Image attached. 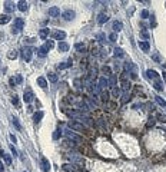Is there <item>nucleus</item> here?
Wrapping results in <instances>:
<instances>
[{
    "label": "nucleus",
    "mask_w": 166,
    "mask_h": 172,
    "mask_svg": "<svg viewBox=\"0 0 166 172\" xmlns=\"http://www.w3.org/2000/svg\"><path fill=\"white\" fill-rule=\"evenodd\" d=\"M66 113L69 115V116H72V118H76V119H79L82 123H86L88 126H92V118H89L88 115H85L83 112H80V111H66Z\"/></svg>",
    "instance_id": "f257e3e1"
},
{
    "label": "nucleus",
    "mask_w": 166,
    "mask_h": 172,
    "mask_svg": "<svg viewBox=\"0 0 166 172\" xmlns=\"http://www.w3.org/2000/svg\"><path fill=\"white\" fill-rule=\"evenodd\" d=\"M67 158H69V161L72 162V163H74V165H83V156H80V153H76V152H70V153H67L66 155Z\"/></svg>",
    "instance_id": "f03ea898"
},
{
    "label": "nucleus",
    "mask_w": 166,
    "mask_h": 172,
    "mask_svg": "<svg viewBox=\"0 0 166 172\" xmlns=\"http://www.w3.org/2000/svg\"><path fill=\"white\" fill-rule=\"evenodd\" d=\"M67 126L72 129V131H77V132H85L86 128L83 126V123H79L77 121H69Z\"/></svg>",
    "instance_id": "7ed1b4c3"
},
{
    "label": "nucleus",
    "mask_w": 166,
    "mask_h": 172,
    "mask_svg": "<svg viewBox=\"0 0 166 172\" xmlns=\"http://www.w3.org/2000/svg\"><path fill=\"white\" fill-rule=\"evenodd\" d=\"M23 27H25V20L22 17H17V19H15V25L12 27V32L13 33H19Z\"/></svg>",
    "instance_id": "20e7f679"
},
{
    "label": "nucleus",
    "mask_w": 166,
    "mask_h": 172,
    "mask_svg": "<svg viewBox=\"0 0 166 172\" xmlns=\"http://www.w3.org/2000/svg\"><path fill=\"white\" fill-rule=\"evenodd\" d=\"M64 135H66V138H67L69 141H73V142H77V143L83 141V138H82V136L76 135V133H74L73 131H70V129H69V131H66V132H64Z\"/></svg>",
    "instance_id": "39448f33"
},
{
    "label": "nucleus",
    "mask_w": 166,
    "mask_h": 172,
    "mask_svg": "<svg viewBox=\"0 0 166 172\" xmlns=\"http://www.w3.org/2000/svg\"><path fill=\"white\" fill-rule=\"evenodd\" d=\"M33 98H35V95H33L32 89H26L25 93H23V101H25L26 103H30V102L33 101Z\"/></svg>",
    "instance_id": "423d86ee"
},
{
    "label": "nucleus",
    "mask_w": 166,
    "mask_h": 172,
    "mask_svg": "<svg viewBox=\"0 0 166 172\" xmlns=\"http://www.w3.org/2000/svg\"><path fill=\"white\" fill-rule=\"evenodd\" d=\"M32 53H33V49L32 47H25L23 49V57L26 62H30L32 60Z\"/></svg>",
    "instance_id": "0eeeda50"
},
{
    "label": "nucleus",
    "mask_w": 166,
    "mask_h": 172,
    "mask_svg": "<svg viewBox=\"0 0 166 172\" xmlns=\"http://www.w3.org/2000/svg\"><path fill=\"white\" fill-rule=\"evenodd\" d=\"M62 168H63V171H66V172H79V169H77V166H76L74 163H64Z\"/></svg>",
    "instance_id": "6e6552de"
},
{
    "label": "nucleus",
    "mask_w": 166,
    "mask_h": 172,
    "mask_svg": "<svg viewBox=\"0 0 166 172\" xmlns=\"http://www.w3.org/2000/svg\"><path fill=\"white\" fill-rule=\"evenodd\" d=\"M47 13H49L50 17H57V16H60V9H59L57 6H52Z\"/></svg>",
    "instance_id": "1a4fd4ad"
},
{
    "label": "nucleus",
    "mask_w": 166,
    "mask_h": 172,
    "mask_svg": "<svg viewBox=\"0 0 166 172\" xmlns=\"http://www.w3.org/2000/svg\"><path fill=\"white\" fill-rule=\"evenodd\" d=\"M62 17H63L64 20H67V22H69V20L74 19V12L69 9V10H66V12H63V13H62Z\"/></svg>",
    "instance_id": "9d476101"
},
{
    "label": "nucleus",
    "mask_w": 166,
    "mask_h": 172,
    "mask_svg": "<svg viewBox=\"0 0 166 172\" xmlns=\"http://www.w3.org/2000/svg\"><path fill=\"white\" fill-rule=\"evenodd\" d=\"M64 37H66V33L63 30H57V32L53 33V39L54 40H63Z\"/></svg>",
    "instance_id": "9b49d317"
},
{
    "label": "nucleus",
    "mask_w": 166,
    "mask_h": 172,
    "mask_svg": "<svg viewBox=\"0 0 166 172\" xmlns=\"http://www.w3.org/2000/svg\"><path fill=\"white\" fill-rule=\"evenodd\" d=\"M108 86H109V80H108L105 76L100 77V79H99V88H100V89H106Z\"/></svg>",
    "instance_id": "f8f14e48"
},
{
    "label": "nucleus",
    "mask_w": 166,
    "mask_h": 172,
    "mask_svg": "<svg viewBox=\"0 0 166 172\" xmlns=\"http://www.w3.org/2000/svg\"><path fill=\"white\" fill-rule=\"evenodd\" d=\"M139 47H140L143 52H149V49H150V45H149V42L140 40V42H139Z\"/></svg>",
    "instance_id": "ddd939ff"
},
{
    "label": "nucleus",
    "mask_w": 166,
    "mask_h": 172,
    "mask_svg": "<svg viewBox=\"0 0 166 172\" xmlns=\"http://www.w3.org/2000/svg\"><path fill=\"white\" fill-rule=\"evenodd\" d=\"M146 76H147L149 79H157V77H159L157 72H156V70H153V69H149V70H146Z\"/></svg>",
    "instance_id": "4468645a"
},
{
    "label": "nucleus",
    "mask_w": 166,
    "mask_h": 172,
    "mask_svg": "<svg viewBox=\"0 0 166 172\" xmlns=\"http://www.w3.org/2000/svg\"><path fill=\"white\" fill-rule=\"evenodd\" d=\"M108 19H109V17H108L106 13H100L99 17H98V23H99V25H105V23L108 22Z\"/></svg>",
    "instance_id": "2eb2a0df"
},
{
    "label": "nucleus",
    "mask_w": 166,
    "mask_h": 172,
    "mask_svg": "<svg viewBox=\"0 0 166 172\" xmlns=\"http://www.w3.org/2000/svg\"><path fill=\"white\" fill-rule=\"evenodd\" d=\"M47 50H49V49H47L46 46H40V47L37 49V55H39L40 57H44V56L47 55Z\"/></svg>",
    "instance_id": "dca6fc26"
},
{
    "label": "nucleus",
    "mask_w": 166,
    "mask_h": 172,
    "mask_svg": "<svg viewBox=\"0 0 166 172\" xmlns=\"http://www.w3.org/2000/svg\"><path fill=\"white\" fill-rule=\"evenodd\" d=\"M72 66V60H67V62H63V63H59L57 65V69L59 70H63V69H67Z\"/></svg>",
    "instance_id": "f3484780"
},
{
    "label": "nucleus",
    "mask_w": 166,
    "mask_h": 172,
    "mask_svg": "<svg viewBox=\"0 0 166 172\" xmlns=\"http://www.w3.org/2000/svg\"><path fill=\"white\" fill-rule=\"evenodd\" d=\"M42 165H43V171H44V172H49V171H50V163H49V161H47L44 156L42 158Z\"/></svg>",
    "instance_id": "a211bd4d"
},
{
    "label": "nucleus",
    "mask_w": 166,
    "mask_h": 172,
    "mask_svg": "<svg viewBox=\"0 0 166 172\" xmlns=\"http://www.w3.org/2000/svg\"><path fill=\"white\" fill-rule=\"evenodd\" d=\"M37 83H39V86H40L42 89H46V88H47V82H46V79L42 77V76L37 77Z\"/></svg>",
    "instance_id": "6ab92c4d"
},
{
    "label": "nucleus",
    "mask_w": 166,
    "mask_h": 172,
    "mask_svg": "<svg viewBox=\"0 0 166 172\" xmlns=\"http://www.w3.org/2000/svg\"><path fill=\"white\" fill-rule=\"evenodd\" d=\"M57 49H59V52H67L69 50V45L66 42H60L59 46H57Z\"/></svg>",
    "instance_id": "aec40b11"
},
{
    "label": "nucleus",
    "mask_w": 166,
    "mask_h": 172,
    "mask_svg": "<svg viewBox=\"0 0 166 172\" xmlns=\"http://www.w3.org/2000/svg\"><path fill=\"white\" fill-rule=\"evenodd\" d=\"M43 116H44V113H43L42 111H39V112H36V113L33 115V121L37 123V122H40V121H42V118H43Z\"/></svg>",
    "instance_id": "412c9836"
},
{
    "label": "nucleus",
    "mask_w": 166,
    "mask_h": 172,
    "mask_svg": "<svg viewBox=\"0 0 166 172\" xmlns=\"http://www.w3.org/2000/svg\"><path fill=\"white\" fill-rule=\"evenodd\" d=\"M27 6H29V5H27L26 2H23V0H20V2L17 3V7H19L20 12H26V10H27Z\"/></svg>",
    "instance_id": "4be33fe9"
},
{
    "label": "nucleus",
    "mask_w": 166,
    "mask_h": 172,
    "mask_svg": "<svg viewBox=\"0 0 166 172\" xmlns=\"http://www.w3.org/2000/svg\"><path fill=\"white\" fill-rule=\"evenodd\" d=\"M10 22V16L9 15H0V25H6Z\"/></svg>",
    "instance_id": "5701e85b"
},
{
    "label": "nucleus",
    "mask_w": 166,
    "mask_h": 172,
    "mask_svg": "<svg viewBox=\"0 0 166 172\" xmlns=\"http://www.w3.org/2000/svg\"><path fill=\"white\" fill-rule=\"evenodd\" d=\"M109 86L110 88H118L116 86V75H110V77H109Z\"/></svg>",
    "instance_id": "b1692460"
},
{
    "label": "nucleus",
    "mask_w": 166,
    "mask_h": 172,
    "mask_svg": "<svg viewBox=\"0 0 166 172\" xmlns=\"http://www.w3.org/2000/svg\"><path fill=\"white\" fill-rule=\"evenodd\" d=\"M39 36H40V39H43V40H44V39L49 36V29H46V27H44V29H40Z\"/></svg>",
    "instance_id": "393cba45"
},
{
    "label": "nucleus",
    "mask_w": 166,
    "mask_h": 172,
    "mask_svg": "<svg viewBox=\"0 0 166 172\" xmlns=\"http://www.w3.org/2000/svg\"><path fill=\"white\" fill-rule=\"evenodd\" d=\"M153 86H155V89H156L157 92H162V91H163V82H160V80H156Z\"/></svg>",
    "instance_id": "a878e982"
},
{
    "label": "nucleus",
    "mask_w": 166,
    "mask_h": 172,
    "mask_svg": "<svg viewBox=\"0 0 166 172\" xmlns=\"http://www.w3.org/2000/svg\"><path fill=\"white\" fill-rule=\"evenodd\" d=\"M122 29H123V25H122V22H118V20H116V22L113 23V30H115V32H120Z\"/></svg>",
    "instance_id": "bb28decb"
},
{
    "label": "nucleus",
    "mask_w": 166,
    "mask_h": 172,
    "mask_svg": "<svg viewBox=\"0 0 166 172\" xmlns=\"http://www.w3.org/2000/svg\"><path fill=\"white\" fill-rule=\"evenodd\" d=\"M5 9H6L7 12H13V10H15V5H13L12 2H5Z\"/></svg>",
    "instance_id": "cd10ccee"
},
{
    "label": "nucleus",
    "mask_w": 166,
    "mask_h": 172,
    "mask_svg": "<svg viewBox=\"0 0 166 172\" xmlns=\"http://www.w3.org/2000/svg\"><path fill=\"white\" fill-rule=\"evenodd\" d=\"M0 155L3 156V159H5V162H6L7 165H10V163H12V158H10V156H9L7 153H5V152L2 151V152H0Z\"/></svg>",
    "instance_id": "c85d7f7f"
},
{
    "label": "nucleus",
    "mask_w": 166,
    "mask_h": 172,
    "mask_svg": "<svg viewBox=\"0 0 166 172\" xmlns=\"http://www.w3.org/2000/svg\"><path fill=\"white\" fill-rule=\"evenodd\" d=\"M155 101H156V102H157L162 108H165V106H166V101H165L163 98H160V96H155Z\"/></svg>",
    "instance_id": "c756f323"
},
{
    "label": "nucleus",
    "mask_w": 166,
    "mask_h": 172,
    "mask_svg": "<svg viewBox=\"0 0 166 172\" xmlns=\"http://www.w3.org/2000/svg\"><path fill=\"white\" fill-rule=\"evenodd\" d=\"M140 37H143L145 42H147V39H149V33H147L146 29H142V30H140Z\"/></svg>",
    "instance_id": "7c9ffc66"
},
{
    "label": "nucleus",
    "mask_w": 166,
    "mask_h": 172,
    "mask_svg": "<svg viewBox=\"0 0 166 172\" xmlns=\"http://www.w3.org/2000/svg\"><path fill=\"white\" fill-rule=\"evenodd\" d=\"M115 56H116V57H123L125 53H123V50H122L120 47H116V49H115Z\"/></svg>",
    "instance_id": "2f4dec72"
},
{
    "label": "nucleus",
    "mask_w": 166,
    "mask_h": 172,
    "mask_svg": "<svg viewBox=\"0 0 166 172\" xmlns=\"http://www.w3.org/2000/svg\"><path fill=\"white\" fill-rule=\"evenodd\" d=\"M79 108H80V111H82V112H83V111H85V112H86V111H89V106H88L85 102H80V103H79Z\"/></svg>",
    "instance_id": "473e14b6"
},
{
    "label": "nucleus",
    "mask_w": 166,
    "mask_h": 172,
    "mask_svg": "<svg viewBox=\"0 0 166 172\" xmlns=\"http://www.w3.org/2000/svg\"><path fill=\"white\" fill-rule=\"evenodd\" d=\"M49 80L53 82V83H56L57 82V75L56 73H49Z\"/></svg>",
    "instance_id": "72a5a7b5"
},
{
    "label": "nucleus",
    "mask_w": 166,
    "mask_h": 172,
    "mask_svg": "<svg viewBox=\"0 0 166 172\" xmlns=\"http://www.w3.org/2000/svg\"><path fill=\"white\" fill-rule=\"evenodd\" d=\"M74 47H76L77 52H83V50H85V45H83V43H76Z\"/></svg>",
    "instance_id": "f704fd0d"
},
{
    "label": "nucleus",
    "mask_w": 166,
    "mask_h": 172,
    "mask_svg": "<svg viewBox=\"0 0 166 172\" xmlns=\"http://www.w3.org/2000/svg\"><path fill=\"white\" fill-rule=\"evenodd\" d=\"M155 123H156V119L155 118H149V121H147V128H152V126H155Z\"/></svg>",
    "instance_id": "c9c22d12"
},
{
    "label": "nucleus",
    "mask_w": 166,
    "mask_h": 172,
    "mask_svg": "<svg viewBox=\"0 0 166 172\" xmlns=\"http://www.w3.org/2000/svg\"><path fill=\"white\" fill-rule=\"evenodd\" d=\"M60 136H62V131H60V129H56L54 133H53V139H59Z\"/></svg>",
    "instance_id": "e433bc0d"
},
{
    "label": "nucleus",
    "mask_w": 166,
    "mask_h": 172,
    "mask_svg": "<svg viewBox=\"0 0 166 172\" xmlns=\"http://www.w3.org/2000/svg\"><path fill=\"white\" fill-rule=\"evenodd\" d=\"M112 95H113L115 98H119V96H120V91H119L118 88H115V89L112 91Z\"/></svg>",
    "instance_id": "4c0bfd02"
},
{
    "label": "nucleus",
    "mask_w": 166,
    "mask_h": 172,
    "mask_svg": "<svg viewBox=\"0 0 166 172\" xmlns=\"http://www.w3.org/2000/svg\"><path fill=\"white\" fill-rule=\"evenodd\" d=\"M13 125H15L19 131L22 129V126H20V123H19V119H17V118H13Z\"/></svg>",
    "instance_id": "58836bf2"
},
{
    "label": "nucleus",
    "mask_w": 166,
    "mask_h": 172,
    "mask_svg": "<svg viewBox=\"0 0 166 172\" xmlns=\"http://www.w3.org/2000/svg\"><path fill=\"white\" fill-rule=\"evenodd\" d=\"M105 39H106V35H105V33H99V35H98V40H99V42H105Z\"/></svg>",
    "instance_id": "ea45409f"
},
{
    "label": "nucleus",
    "mask_w": 166,
    "mask_h": 172,
    "mask_svg": "<svg viewBox=\"0 0 166 172\" xmlns=\"http://www.w3.org/2000/svg\"><path fill=\"white\" fill-rule=\"evenodd\" d=\"M44 46H46V47H47V49H49V50H50V49H52V47H53V46H54V43H53V40H47V42H46V45H44Z\"/></svg>",
    "instance_id": "a19ab883"
},
{
    "label": "nucleus",
    "mask_w": 166,
    "mask_h": 172,
    "mask_svg": "<svg viewBox=\"0 0 166 172\" xmlns=\"http://www.w3.org/2000/svg\"><path fill=\"white\" fill-rule=\"evenodd\" d=\"M140 16H142V19H147V16H149V12H147V10H142Z\"/></svg>",
    "instance_id": "79ce46f5"
},
{
    "label": "nucleus",
    "mask_w": 166,
    "mask_h": 172,
    "mask_svg": "<svg viewBox=\"0 0 166 172\" xmlns=\"http://www.w3.org/2000/svg\"><path fill=\"white\" fill-rule=\"evenodd\" d=\"M102 70H103V73H108L109 76L112 75V73H110V67H109V66H103V69H102Z\"/></svg>",
    "instance_id": "37998d69"
},
{
    "label": "nucleus",
    "mask_w": 166,
    "mask_h": 172,
    "mask_svg": "<svg viewBox=\"0 0 166 172\" xmlns=\"http://www.w3.org/2000/svg\"><path fill=\"white\" fill-rule=\"evenodd\" d=\"M9 57H10V59H16V57H17V52L13 50L12 53H9Z\"/></svg>",
    "instance_id": "c03bdc74"
},
{
    "label": "nucleus",
    "mask_w": 166,
    "mask_h": 172,
    "mask_svg": "<svg viewBox=\"0 0 166 172\" xmlns=\"http://www.w3.org/2000/svg\"><path fill=\"white\" fill-rule=\"evenodd\" d=\"M12 103H13V105H16V106L19 105V99H17V96H16V95L13 96V99H12Z\"/></svg>",
    "instance_id": "a18cd8bd"
},
{
    "label": "nucleus",
    "mask_w": 166,
    "mask_h": 172,
    "mask_svg": "<svg viewBox=\"0 0 166 172\" xmlns=\"http://www.w3.org/2000/svg\"><path fill=\"white\" fill-rule=\"evenodd\" d=\"M23 82V77L20 75H16V83H22Z\"/></svg>",
    "instance_id": "49530a36"
},
{
    "label": "nucleus",
    "mask_w": 166,
    "mask_h": 172,
    "mask_svg": "<svg viewBox=\"0 0 166 172\" xmlns=\"http://www.w3.org/2000/svg\"><path fill=\"white\" fill-rule=\"evenodd\" d=\"M157 119H159L160 122H163V123L166 122V116H163V115H157Z\"/></svg>",
    "instance_id": "de8ad7c7"
},
{
    "label": "nucleus",
    "mask_w": 166,
    "mask_h": 172,
    "mask_svg": "<svg viewBox=\"0 0 166 172\" xmlns=\"http://www.w3.org/2000/svg\"><path fill=\"white\" fill-rule=\"evenodd\" d=\"M152 57H153V60H156V62H160V56H159L157 53H155Z\"/></svg>",
    "instance_id": "09e8293b"
},
{
    "label": "nucleus",
    "mask_w": 166,
    "mask_h": 172,
    "mask_svg": "<svg viewBox=\"0 0 166 172\" xmlns=\"http://www.w3.org/2000/svg\"><path fill=\"white\" fill-rule=\"evenodd\" d=\"M109 39H110V42H115V40H116V35H115V33H112V35L109 36Z\"/></svg>",
    "instance_id": "8fccbe9b"
},
{
    "label": "nucleus",
    "mask_w": 166,
    "mask_h": 172,
    "mask_svg": "<svg viewBox=\"0 0 166 172\" xmlns=\"http://www.w3.org/2000/svg\"><path fill=\"white\" fill-rule=\"evenodd\" d=\"M10 149H12V152L15 153V156H17V151L15 149V146H10Z\"/></svg>",
    "instance_id": "3c124183"
},
{
    "label": "nucleus",
    "mask_w": 166,
    "mask_h": 172,
    "mask_svg": "<svg viewBox=\"0 0 166 172\" xmlns=\"http://www.w3.org/2000/svg\"><path fill=\"white\" fill-rule=\"evenodd\" d=\"M10 139H12V141L16 143V136H15V135H10Z\"/></svg>",
    "instance_id": "603ef678"
},
{
    "label": "nucleus",
    "mask_w": 166,
    "mask_h": 172,
    "mask_svg": "<svg viewBox=\"0 0 166 172\" xmlns=\"http://www.w3.org/2000/svg\"><path fill=\"white\" fill-rule=\"evenodd\" d=\"M0 172H3V163H2V161H0Z\"/></svg>",
    "instance_id": "864d4df0"
},
{
    "label": "nucleus",
    "mask_w": 166,
    "mask_h": 172,
    "mask_svg": "<svg viewBox=\"0 0 166 172\" xmlns=\"http://www.w3.org/2000/svg\"><path fill=\"white\" fill-rule=\"evenodd\" d=\"M162 76H163V80L166 82V72H163V73H162Z\"/></svg>",
    "instance_id": "5fc2aeb1"
}]
</instances>
